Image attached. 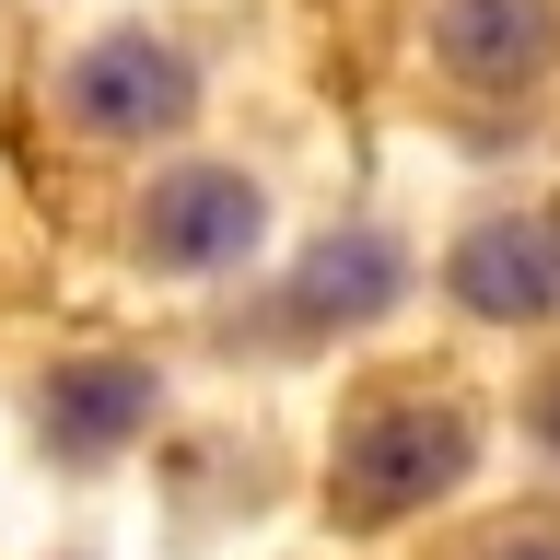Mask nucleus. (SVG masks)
I'll list each match as a JSON object with an SVG mask.
<instances>
[{
  "label": "nucleus",
  "instance_id": "nucleus-1",
  "mask_svg": "<svg viewBox=\"0 0 560 560\" xmlns=\"http://www.w3.org/2000/svg\"><path fill=\"white\" fill-rule=\"evenodd\" d=\"M467 467H479V420L455 409L444 385H374V397H350L339 432H327V525L385 537V525L455 502Z\"/></svg>",
  "mask_w": 560,
  "mask_h": 560
},
{
  "label": "nucleus",
  "instance_id": "nucleus-2",
  "mask_svg": "<svg viewBox=\"0 0 560 560\" xmlns=\"http://www.w3.org/2000/svg\"><path fill=\"white\" fill-rule=\"evenodd\" d=\"M59 117L105 152H152V140H175L199 117V59L152 24H105L59 59Z\"/></svg>",
  "mask_w": 560,
  "mask_h": 560
},
{
  "label": "nucleus",
  "instance_id": "nucleus-3",
  "mask_svg": "<svg viewBox=\"0 0 560 560\" xmlns=\"http://www.w3.org/2000/svg\"><path fill=\"white\" fill-rule=\"evenodd\" d=\"M257 245H269V187L245 164H222V152L164 164L140 187V210H129V257L152 280H222V269H245Z\"/></svg>",
  "mask_w": 560,
  "mask_h": 560
},
{
  "label": "nucleus",
  "instance_id": "nucleus-4",
  "mask_svg": "<svg viewBox=\"0 0 560 560\" xmlns=\"http://www.w3.org/2000/svg\"><path fill=\"white\" fill-rule=\"evenodd\" d=\"M152 409H164V374L140 350H70L59 374H35V444L59 467H117L152 432Z\"/></svg>",
  "mask_w": 560,
  "mask_h": 560
},
{
  "label": "nucleus",
  "instance_id": "nucleus-5",
  "mask_svg": "<svg viewBox=\"0 0 560 560\" xmlns=\"http://www.w3.org/2000/svg\"><path fill=\"white\" fill-rule=\"evenodd\" d=\"M432 70L479 105H514L560 70V0H432Z\"/></svg>",
  "mask_w": 560,
  "mask_h": 560
},
{
  "label": "nucleus",
  "instance_id": "nucleus-6",
  "mask_svg": "<svg viewBox=\"0 0 560 560\" xmlns=\"http://www.w3.org/2000/svg\"><path fill=\"white\" fill-rule=\"evenodd\" d=\"M444 292L479 327H549L560 315V222L549 210H502V222H467L444 257Z\"/></svg>",
  "mask_w": 560,
  "mask_h": 560
},
{
  "label": "nucleus",
  "instance_id": "nucleus-7",
  "mask_svg": "<svg viewBox=\"0 0 560 560\" xmlns=\"http://www.w3.org/2000/svg\"><path fill=\"white\" fill-rule=\"evenodd\" d=\"M397 292H409V257H397L385 234H315L304 257H292V280H280V327H292V339L374 327Z\"/></svg>",
  "mask_w": 560,
  "mask_h": 560
},
{
  "label": "nucleus",
  "instance_id": "nucleus-8",
  "mask_svg": "<svg viewBox=\"0 0 560 560\" xmlns=\"http://www.w3.org/2000/svg\"><path fill=\"white\" fill-rule=\"evenodd\" d=\"M467 560H560V514H490Z\"/></svg>",
  "mask_w": 560,
  "mask_h": 560
},
{
  "label": "nucleus",
  "instance_id": "nucleus-9",
  "mask_svg": "<svg viewBox=\"0 0 560 560\" xmlns=\"http://www.w3.org/2000/svg\"><path fill=\"white\" fill-rule=\"evenodd\" d=\"M525 432H537V444H549V455H560V350H549V374L525 385Z\"/></svg>",
  "mask_w": 560,
  "mask_h": 560
}]
</instances>
